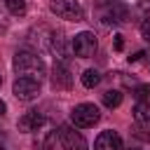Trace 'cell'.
<instances>
[{
	"label": "cell",
	"mask_w": 150,
	"mask_h": 150,
	"mask_svg": "<svg viewBox=\"0 0 150 150\" xmlns=\"http://www.w3.org/2000/svg\"><path fill=\"white\" fill-rule=\"evenodd\" d=\"M12 66H14L16 75H21V77H33V80H42L45 77V63H42V59L35 52L19 49L14 54Z\"/></svg>",
	"instance_id": "cell-1"
},
{
	"label": "cell",
	"mask_w": 150,
	"mask_h": 150,
	"mask_svg": "<svg viewBox=\"0 0 150 150\" xmlns=\"http://www.w3.org/2000/svg\"><path fill=\"white\" fill-rule=\"evenodd\" d=\"M98 120H101V112H98V108H96L94 103H80V105H75L73 112H70V122H73L75 127H82V129L94 127Z\"/></svg>",
	"instance_id": "cell-2"
},
{
	"label": "cell",
	"mask_w": 150,
	"mask_h": 150,
	"mask_svg": "<svg viewBox=\"0 0 150 150\" xmlns=\"http://www.w3.org/2000/svg\"><path fill=\"white\" fill-rule=\"evenodd\" d=\"M49 9L66 21H82L84 9L77 0H49Z\"/></svg>",
	"instance_id": "cell-3"
},
{
	"label": "cell",
	"mask_w": 150,
	"mask_h": 150,
	"mask_svg": "<svg viewBox=\"0 0 150 150\" xmlns=\"http://www.w3.org/2000/svg\"><path fill=\"white\" fill-rule=\"evenodd\" d=\"M70 47H73V54H75V56H80V59H89V56H94L98 42H96V35H94V33L82 30V33H77V35L73 38Z\"/></svg>",
	"instance_id": "cell-4"
},
{
	"label": "cell",
	"mask_w": 150,
	"mask_h": 150,
	"mask_svg": "<svg viewBox=\"0 0 150 150\" xmlns=\"http://www.w3.org/2000/svg\"><path fill=\"white\" fill-rule=\"evenodd\" d=\"M12 91H14V96H16L19 101H33V98H38V94H40V80L19 77V80L14 82V87H12Z\"/></svg>",
	"instance_id": "cell-5"
},
{
	"label": "cell",
	"mask_w": 150,
	"mask_h": 150,
	"mask_svg": "<svg viewBox=\"0 0 150 150\" xmlns=\"http://www.w3.org/2000/svg\"><path fill=\"white\" fill-rule=\"evenodd\" d=\"M101 19H103L105 26H122V23L129 19V9H127V5H122V2H110V5L103 7Z\"/></svg>",
	"instance_id": "cell-6"
},
{
	"label": "cell",
	"mask_w": 150,
	"mask_h": 150,
	"mask_svg": "<svg viewBox=\"0 0 150 150\" xmlns=\"http://www.w3.org/2000/svg\"><path fill=\"white\" fill-rule=\"evenodd\" d=\"M59 138H61L63 150H87L84 136H82L80 131H75L73 127H68V124H63V127L59 129Z\"/></svg>",
	"instance_id": "cell-7"
},
{
	"label": "cell",
	"mask_w": 150,
	"mask_h": 150,
	"mask_svg": "<svg viewBox=\"0 0 150 150\" xmlns=\"http://www.w3.org/2000/svg\"><path fill=\"white\" fill-rule=\"evenodd\" d=\"M52 84H54L56 89H70V87H73V75H70V68H68L66 61H56V63H54Z\"/></svg>",
	"instance_id": "cell-8"
},
{
	"label": "cell",
	"mask_w": 150,
	"mask_h": 150,
	"mask_svg": "<svg viewBox=\"0 0 150 150\" xmlns=\"http://www.w3.org/2000/svg\"><path fill=\"white\" fill-rule=\"evenodd\" d=\"M42 124H45V115L40 110H28V112H23L19 117V131H23V134L38 131Z\"/></svg>",
	"instance_id": "cell-9"
},
{
	"label": "cell",
	"mask_w": 150,
	"mask_h": 150,
	"mask_svg": "<svg viewBox=\"0 0 150 150\" xmlns=\"http://www.w3.org/2000/svg\"><path fill=\"white\" fill-rule=\"evenodd\" d=\"M94 150H122V138L117 131H101L94 141Z\"/></svg>",
	"instance_id": "cell-10"
},
{
	"label": "cell",
	"mask_w": 150,
	"mask_h": 150,
	"mask_svg": "<svg viewBox=\"0 0 150 150\" xmlns=\"http://www.w3.org/2000/svg\"><path fill=\"white\" fill-rule=\"evenodd\" d=\"M136 122H150V101H138L134 108Z\"/></svg>",
	"instance_id": "cell-11"
},
{
	"label": "cell",
	"mask_w": 150,
	"mask_h": 150,
	"mask_svg": "<svg viewBox=\"0 0 150 150\" xmlns=\"http://www.w3.org/2000/svg\"><path fill=\"white\" fill-rule=\"evenodd\" d=\"M120 103H122V91L120 89H108L103 94V105L105 108H117Z\"/></svg>",
	"instance_id": "cell-12"
},
{
	"label": "cell",
	"mask_w": 150,
	"mask_h": 150,
	"mask_svg": "<svg viewBox=\"0 0 150 150\" xmlns=\"http://www.w3.org/2000/svg\"><path fill=\"white\" fill-rule=\"evenodd\" d=\"M5 7L14 16H23L26 14V0H5Z\"/></svg>",
	"instance_id": "cell-13"
},
{
	"label": "cell",
	"mask_w": 150,
	"mask_h": 150,
	"mask_svg": "<svg viewBox=\"0 0 150 150\" xmlns=\"http://www.w3.org/2000/svg\"><path fill=\"white\" fill-rule=\"evenodd\" d=\"M101 82V75H98V70H94V68H89V70H84V75H82V84L87 87V89H91V87H96Z\"/></svg>",
	"instance_id": "cell-14"
},
{
	"label": "cell",
	"mask_w": 150,
	"mask_h": 150,
	"mask_svg": "<svg viewBox=\"0 0 150 150\" xmlns=\"http://www.w3.org/2000/svg\"><path fill=\"white\" fill-rule=\"evenodd\" d=\"M134 136H136L138 141L150 143V122H138V124L134 127Z\"/></svg>",
	"instance_id": "cell-15"
},
{
	"label": "cell",
	"mask_w": 150,
	"mask_h": 150,
	"mask_svg": "<svg viewBox=\"0 0 150 150\" xmlns=\"http://www.w3.org/2000/svg\"><path fill=\"white\" fill-rule=\"evenodd\" d=\"M141 35H143V40H145V42H150V16L141 23Z\"/></svg>",
	"instance_id": "cell-16"
},
{
	"label": "cell",
	"mask_w": 150,
	"mask_h": 150,
	"mask_svg": "<svg viewBox=\"0 0 150 150\" xmlns=\"http://www.w3.org/2000/svg\"><path fill=\"white\" fill-rule=\"evenodd\" d=\"M136 96L143 101L145 96H150V87H148V84H141V87H136Z\"/></svg>",
	"instance_id": "cell-17"
},
{
	"label": "cell",
	"mask_w": 150,
	"mask_h": 150,
	"mask_svg": "<svg viewBox=\"0 0 150 150\" xmlns=\"http://www.w3.org/2000/svg\"><path fill=\"white\" fill-rule=\"evenodd\" d=\"M7 28V12H5V7L0 5V30H5Z\"/></svg>",
	"instance_id": "cell-18"
},
{
	"label": "cell",
	"mask_w": 150,
	"mask_h": 150,
	"mask_svg": "<svg viewBox=\"0 0 150 150\" xmlns=\"http://www.w3.org/2000/svg\"><path fill=\"white\" fill-rule=\"evenodd\" d=\"M143 56H145V52H134V54L129 56V63H134V61H141Z\"/></svg>",
	"instance_id": "cell-19"
},
{
	"label": "cell",
	"mask_w": 150,
	"mask_h": 150,
	"mask_svg": "<svg viewBox=\"0 0 150 150\" xmlns=\"http://www.w3.org/2000/svg\"><path fill=\"white\" fill-rule=\"evenodd\" d=\"M122 45H124V42H122V35H115V49H117V52L122 49Z\"/></svg>",
	"instance_id": "cell-20"
},
{
	"label": "cell",
	"mask_w": 150,
	"mask_h": 150,
	"mask_svg": "<svg viewBox=\"0 0 150 150\" xmlns=\"http://www.w3.org/2000/svg\"><path fill=\"white\" fill-rule=\"evenodd\" d=\"M5 110H7V105H5V101H0V117L5 115Z\"/></svg>",
	"instance_id": "cell-21"
},
{
	"label": "cell",
	"mask_w": 150,
	"mask_h": 150,
	"mask_svg": "<svg viewBox=\"0 0 150 150\" xmlns=\"http://www.w3.org/2000/svg\"><path fill=\"white\" fill-rule=\"evenodd\" d=\"M98 2H108V5H110V2H115V0H98Z\"/></svg>",
	"instance_id": "cell-22"
},
{
	"label": "cell",
	"mask_w": 150,
	"mask_h": 150,
	"mask_svg": "<svg viewBox=\"0 0 150 150\" xmlns=\"http://www.w3.org/2000/svg\"><path fill=\"white\" fill-rule=\"evenodd\" d=\"M0 84H2V75H0Z\"/></svg>",
	"instance_id": "cell-23"
},
{
	"label": "cell",
	"mask_w": 150,
	"mask_h": 150,
	"mask_svg": "<svg viewBox=\"0 0 150 150\" xmlns=\"http://www.w3.org/2000/svg\"><path fill=\"white\" fill-rule=\"evenodd\" d=\"M0 150H5V148H2V145H0Z\"/></svg>",
	"instance_id": "cell-24"
},
{
	"label": "cell",
	"mask_w": 150,
	"mask_h": 150,
	"mask_svg": "<svg viewBox=\"0 0 150 150\" xmlns=\"http://www.w3.org/2000/svg\"><path fill=\"white\" fill-rule=\"evenodd\" d=\"M131 150H136V148H131Z\"/></svg>",
	"instance_id": "cell-25"
}]
</instances>
